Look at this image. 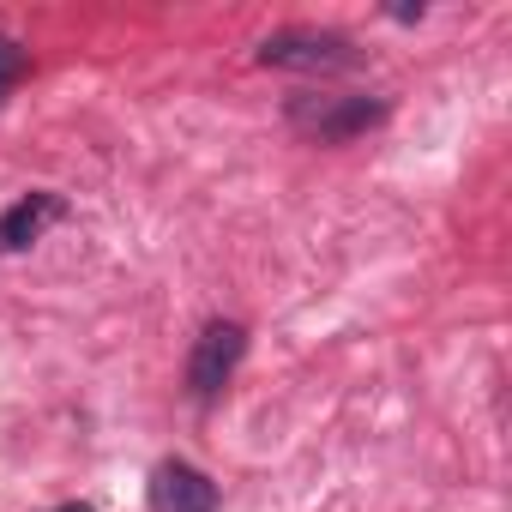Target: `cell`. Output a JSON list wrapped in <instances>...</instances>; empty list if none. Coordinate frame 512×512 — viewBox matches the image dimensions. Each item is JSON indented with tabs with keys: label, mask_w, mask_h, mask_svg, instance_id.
I'll use <instances>...</instances> for the list:
<instances>
[{
	"label": "cell",
	"mask_w": 512,
	"mask_h": 512,
	"mask_svg": "<svg viewBox=\"0 0 512 512\" xmlns=\"http://www.w3.org/2000/svg\"><path fill=\"white\" fill-rule=\"evenodd\" d=\"M260 67H284V73H350L362 61V49L344 31H320V25H290L272 31L260 49H253Z\"/></svg>",
	"instance_id": "6da1fadb"
},
{
	"label": "cell",
	"mask_w": 512,
	"mask_h": 512,
	"mask_svg": "<svg viewBox=\"0 0 512 512\" xmlns=\"http://www.w3.org/2000/svg\"><path fill=\"white\" fill-rule=\"evenodd\" d=\"M284 115L314 145H350L386 121V97H314V91H302V97H290Z\"/></svg>",
	"instance_id": "7a4b0ae2"
},
{
	"label": "cell",
	"mask_w": 512,
	"mask_h": 512,
	"mask_svg": "<svg viewBox=\"0 0 512 512\" xmlns=\"http://www.w3.org/2000/svg\"><path fill=\"white\" fill-rule=\"evenodd\" d=\"M241 356H247V326L241 320H205V332L187 350V398L193 404H211L235 380Z\"/></svg>",
	"instance_id": "3957f363"
},
{
	"label": "cell",
	"mask_w": 512,
	"mask_h": 512,
	"mask_svg": "<svg viewBox=\"0 0 512 512\" xmlns=\"http://www.w3.org/2000/svg\"><path fill=\"white\" fill-rule=\"evenodd\" d=\"M145 500L151 512H217V482L187 458H163L145 482Z\"/></svg>",
	"instance_id": "277c9868"
},
{
	"label": "cell",
	"mask_w": 512,
	"mask_h": 512,
	"mask_svg": "<svg viewBox=\"0 0 512 512\" xmlns=\"http://www.w3.org/2000/svg\"><path fill=\"white\" fill-rule=\"evenodd\" d=\"M61 217H67V199H61V193H49V187L19 193L7 211H0V253H25V247L43 241L49 223H61Z\"/></svg>",
	"instance_id": "5b68a950"
},
{
	"label": "cell",
	"mask_w": 512,
	"mask_h": 512,
	"mask_svg": "<svg viewBox=\"0 0 512 512\" xmlns=\"http://www.w3.org/2000/svg\"><path fill=\"white\" fill-rule=\"evenodd\" d=\"M25 73H31V49H25L19 37L0 31V103L19 91V79H25Z\"/></svg>",
	"instance_id": "8992f818"
},
{
	"label": "cell",
	"mask_w": 512,
	"mask_h": 512,
	"mask_svg": "<svg viewBox=\"0 0 512 512\" xmlns=\"http://www.w3.org/2000/svg\"><path fill=\"white\" fill-rule=\"evenodd\" d=\"M49 512H97L91 500H67V506H49Z\"/></svg>",
	"instance_id": "52a82bcc"
}]
</instances>
